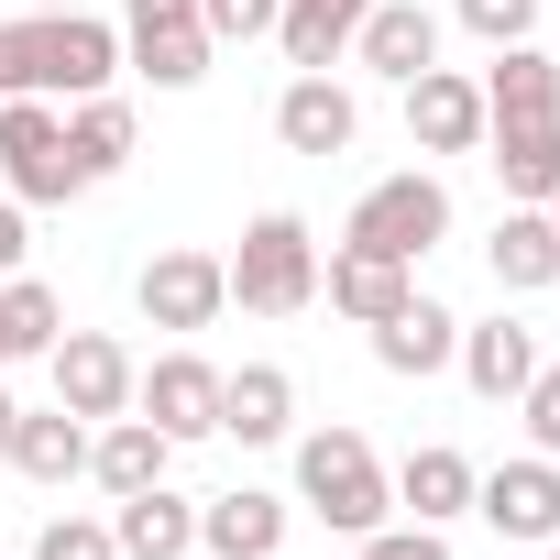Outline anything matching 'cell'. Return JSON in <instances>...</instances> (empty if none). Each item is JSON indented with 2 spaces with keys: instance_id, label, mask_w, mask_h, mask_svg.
Wrapping results in <instances>:
<instances>
[{
  "instance_id": "6da1fadb",
  "label": "cell",
  "mask_w": 560,
  "mask_h": 560,
  "mask_svg": "<svg viewBox=\"0 0 560 560\" xmlns=\"http://www.w3.org/2000/svg\"><path fill=\"white\" fill-rule=\"evenodd\" d=\"M121 67V23L100 12H23L0 23V100H89Z\"/></svg>"
},
{
  "instance_id": "7a4b0ae2",
  "label": "cell",
  "mask_w": 560,
  "mask_h": 560,
  "mask_svg": "<svg viewBox=\"0 0 560 560\" xmlns=\"http://www.w3.org/2000/svg\"><path fill=\"white\" fill-rule=\"evenodd\" d=\"M298 505H308L319 527L363 538V527H385V516H396V472L374 462V440H363V429H308V440H298Z\"/></svg>"
},
{
  "instance_id": "3957f363",
  "label": "cell",
  "mask_w": 560,
  "mask_h": 560,
  "mask_svg": "<svg viewBox=\"0 0 560 560\" xmlns=\"http://www.w3.org/2000/svg\"><path fill=\"white\" fill-rule=\"evenodd\" d=\"M220 264H231V308H253V319L319 308V231H308L298 209H264V220L242 231V253H220Z\"/></svg>"
},
{
  "instance_id": "277c9868",
  "label": "cell",
  "mask_w": 560,
  "mask_h": 560,
  "mask_svg": "<svg viewBox=\"0 0 560 560\" xmlns=\"http://www.w3.org/2000/svg\"><path fill=\"white\" fill-rule=\"evenodd\" d=\"M451 231V187L429 176V165H407V176H385V187H363L352 198V253H385V264H418L429 242Z\"/></svg>"
},
{
  "instance_id": "5b68a950",
  "label": "cell",
  "mask_w": 560,
  "mask_h": 560,
  "mask_svg": "<svg viewBox=\"0 0 560 560\" xmlns=\"http://www.w3.org/2000/svg\"><path fill=\"white\" fill-rule=\"evenodd\" d=\"M0 176L23 209H67L89 176L67 165V110L56 100H0Z\"/></svg>"
},
{
  "instance_id": "8992f818",
  "label": "cell",
  "mask_w": 560,
  "mask_h": 560,
  "mask_svg": "<svg viewBox=\"0 0 560 560\" xmlns=\"http://www.w3.org/2000/svg\"><path fill=\"white\" fill-rule=\"evenodd\" d=\"M209 23H198V0H121V67H143L154 89H198L209 78Z\"/></svg>"
},
{
  "instance_id": "52a82bcc",
  "label": "cell",
  "mask_w": 560,
  "mask_h": 560,
  "mask_svg": "<svg viewBox=\"0 0 560 560\" xmlns=\"http://www.w3.org/2000/svg\"><path fill=\"white\" fill-rule=\"evenodd\" d=\"M132 407L165 429V440H220V363L209 352H154L143 374H132Z\"/></svg>"
},
{
  "instance_id": "ba28073f",
  "label": "cell",
  "mask_w": 560,
  "mask_h": 560,
  "mask_svg": "<svg viewBox=\"0 0 560 560\" xmlns=\"http://www.w3.org/2000/svg\"><path fill=\"white\" fill-rule=\"evenodd\" d=\"M472 516H483L494 538H527V549H549V538H560V462H549V451H527V462H494V472H472Z\"/></svg>"
},
{
  "instance_id": "9c48e42d",
  "label": "cell",
  "mask_w": 560,
  "mask_h": 560,
  "mask_svg": "<svg viewBox=\"0 0 560 560\" xmlns=\"http://www.w3.org/2000/svg\"><path fill=\"white\" fill-rule=\"evenodd\" d=\"M132 308L187 341V330H209V319L231 308V264H220V253H154V264L132 275Z\"/></svg>"
},
{
  "instance_id": "30bf717a",
  "label": "cell",
  "mask_w": 560,
  "mask_h": 560,
  "mask_svg": "<svg viewBox=\"0 0 560 560\" xmlns=\"http://www.w3.org/2000/svg\"><path fill=\"white\" fill-rule=\"evenodd\" d=\"M483 78H462V67H418L407 78V143L418 154H483Z\"/></svg>"
},
{
  "instance_id": "8fae6325",
  "label": "cell",
  "mask_w": 560,
  "mask_h": 560,
  "mask_svg": "<svg viewBox=\"0 0 560 560\" xmlns=\"http://www.w3.org/2000/svg\"><path fill=\"white\" fill-rule=\"evenodd\" d=\"M45 363H56V407H67V418H89V429H100V418H121V407H132V374H143L110 330H67Z\"/></svg>"
},
{
  "instance_id": "7c38bea8",
  "label": "cell",
  "mask_w": 560,
  "mask_h": 560,
  "mask_svg": "<svg viewBox=\"0 0 560 560\" xmlns=\"http://www.w3.org/2000/svg\"><path fill=\"white\" fill-rule=\"evenodd\" d=\"M352 132H363V100L330 67H298L287 100H275V143H287V154H352Z\"/></svg>"
},
{
  "instance_id": "4fadbf2b",
  "label": "cell",
  "mask_w": 560,
  "mask_h": 560,
  "mask_svg": "<svg viewBox=\"0 0 560 560\" xmlns=\"http://www.w3.org/2000/svg\"><path fill=\"white\" fill-rule=\"evenodd\" d=\"M110 549H121V560H187V549H198V505H187L176 483L110 494Z\"/></svg>"
},
{
  "instance_id": "5bb4252c",
  "label": "cell",
  "mask_w": 560,
  "mask_h": 560,
  "mask_svg": "<svg viewBox=\"0 0 560 560\" xmlns=\"http://www.w3.org/2000/svg\"><path fill=\"white\" fill-rule=\"evenodd\" d=\"M352 56L374 67V78H418V67H440V12H429V0H374V12H363V34H352Z\"/></svg>"
},
{
  "instance_id": "9a60e30c",
  "label": "cell",
  "mask_w": 560,
  "mask_h": 560,
  "mask_svg": "<svg viewBox=\"0 0 560 560\" xmlns=\"http://www.w3.org/2000/svg\"><path fill=\"white\" fill-rule=\"evenodd\" d=\"M198 549L209 560H275V549H287V494H253V483L209 494L198 505Z\"/></svg>"
},
{
  "instance_id": "2e32d148",
  "label": "cell",
  "mask_w": 560,
  "mask_h": 560,
  "mask_svg": "<svg viewBox=\"0 0 560 560\" xmlns=\"http://www.w3.org/2000/svg\"><path fill=\"white\" fill-rule=\"evenodd\" d=\"M165 462H176V440H165L143 407H121V418L89 429V472H100V494H143V483H165Z\"/></svg>"
},
{
  "instance_id": "e0dca14e",
  "label": "cell",
  "mask_w": 560,
  "mask_h": 560,
  "mask_svg": "<svg viewBox=\"0 0 560 560\" xmlns=\"http://www.w3.org/2000/svg\"><path fill=\"white\" fill-rule=\"evenodd\" d=\"M319 298H330L341 319L374 330V319H396V308L418 298V264H385V253H352V242H341V253L319 264Z\"/></svg>"
},
{
  "instance_id": "ac0fdd59",
  "label": "cell",
  "mask_w": 560,
  "mask_h": 560,
  "mask_svg": "<svg viewBox=\"0 0 560 560\" xmlns=\"http://www.w3.org/2000/svg\"><path fill=\"white\" fill-rule=\"evenodd\" d=\"M0 462H12L23 483H56V494H67V483L89 472V418H67V407H23V418H12V451H0Z\"/></svg>"
},
{
  "instance_id": "d6986e66",
  "label": "cell",
  "mask_w": 560,
  "mask_h": 560,
  "mask_svg": "<svg viewBox=\"0 0 560 560\" xmlns=\"http://www.w3.org/2000/svg\"><path fill=\"white\" fill-rule=\"evenodd\" d=\"M451 363H462V385H472L483 407H505V396H527V374H538V341H527V330L494 308V319H472V330H462V352H451Z\"/></svg>"
},
{
  "instance_id": "ffe728a7",
  "label": "cell",
  "mask_w": 560,
  "mask_h": 560,
  "mask_svg": "<svg viewBox=\"0 0 560 560\" xmlns=\"http://www.w3.org/2000/svg\"><path fill=\"white\" fill-rule=\"evenodd\" d=\"M220 429L253 440V451L287 440V429H298V374H287V363H242V374H220Z\"/></svg>"
},
{
  "instance_id": "44dd1931",
  "label": "cell",
  "mask_w": 560,
  "mask_h": 560,
  "mask_svg": "<svg viewBox=\"0 0 560 560\" xmlns=\"http://www.w3.org/2000/svg\"><path fill=\"white\" fill-rule=\"evenodd\" d=\"M483 154L505 176V209H549V187H560V121H494Z\"/></svg>"
},
{
  "instance_id": "7402d4cb",
  "label": "cell",
  "mask_w": 560,
  "mask_h": 560,
  "mask_svg": "<svg viewBox=\"0 0 560 560\" xmlns=\"http://www.w3.org/2000/svg\"><path fill=\"white\" fill-rule=\"evenodd\" d=\"M451 352H462V319H451L440 298H407L396 319H374V363H385V374H440Z\"/></svg>"
},
{
  "instance_id": "603a6c76",
  "label": "cell",
  "mask_w": 560,
  "mask_h": 560,
  "mask_svg": "<svg viewBox=\"0 0 560 560\" xmlns=\"http://www.w3.org/2000/svg\"><path fill=\"white\" fill-rule=\"evenodd\" d=\"M396 505H407L418 527H451V516H472V462H462L451 440L407 451V462H396Z\"/></svg>"
},
{
  "instance_id": "cb8c5ba5",
  "label": "cell",
  "mask_w": 560,
  "mask_h": 560,
  "mask_svg": "<svg viewBox=\"0 0 560 560\" xmlns=\"http://www.w3.org/2000/svg\"><path fill=\"white\" fill-rule=\"evenodd\" d=\"M483 121H560V67L538 45H494L483 67Z\"/></svg>"
},
{
  "instance_id": "d4e9b609",
  "label": "cell",
  "mask_w": 560,
  "mask_h": 560,
  "mask_svg": "<svg viewBox=\"0 0 560 560\" xmlns=\"http://www.w3.org/2000/svg\"><path fill=\"white\" fill-rule=\"evenodd\" d=\"M483 253H494V287H505V298H538V287H560V231H549V209H505Z\"/></svg>"
},
{
  "instance_id": "484cf974",
  "label": "cell",
  "mask_w": 560,
  "mask_h": 560,
  "mask_svg": "<svg viewBox=\"0 0 560 560\" xmlns=\"http://www.w3.org/2000/svg\"><path fill=\"white\" fill-rule=\"evenodd\" d=\"M363 12L374 0H275V45H287V67H330V56H352Z\"/></svg>"
},
{
  "instance_id": "4316f807",
  "label": "cell",
  "mask_w": 560,
  "mask_h": 560,
  "mask_svg": "<svg viewBox=\"0 0 560 560\" xmlns=\"http://www.w3.org/2000/svg\"><path fill=\"white\" fill-rule=\"evenodd\" d=\"M67 165L100 187V176H121L132 165V100H110V89H89L78 110H67Z\"/></svg>"
},
{
  "instance_id": "83f0119b",
  "label": "cell",
  "mask_w": 560,
  "mask_h": 560,
  "mask_svg": "<svg viewBox=\"0 0 560 560\" xmlns=\"http://www.w3.org/2000/svg\"><path fill=\"white\" fill-rule=\"evenodd\" d=\"M56 341H67L56 287H45V275H0V363H34V352H56Z\"/></svg>"
},
{
  "instance_id": "f1b7e54d",
  "label": "cell",
  "mask_w": 560,
  "mask_h": 560,
  "mask_svg": "<svg viewBox=\"0 0 560 560\" xmlns=\"http://www.w3.org/2000/svg\"><path fill=\"white\" fill-rule=\"evenodd\" d=\"M34 560H121V549H110V516H56L34 538Z\"/></svg>"
},
{
  "instance_id": "f546056e",
  "label": "cell",
  "mask_w": 560,
  "mask_h": 560,
  "mask_svg": "<svg viewBox=\"0 0 560 560\" xmlns=\"http://www.w3.org/2000/svg\"><path fill=\"white\" fill-rule=\"evenodd\" d=\"M352 560H451V538L407 516V527H363V549H352Z\"/></svg>"
},
{
  "instance_id": "4dcf8cb0",
  "label": "cell",
  "mask_w": 560,
  "mask_h": 560,
  "mask_svg": "<svg viewBox=\"0 0 560 560\" xmlns=\"http://www.w3.org/2000/svg\"><path fill=\"white\" fill-rule=\"evenodd\" d=\"M451 12L483 34V45H527V23H538V0H451Z\"/></svg>"
},
{
  "instance_id": "1f68e13d",
  "label": "cell",
  "mask_w": 560,
  "mask_h": 560,
  "mask_svg": "<svg viewBox=\"0 0 560 560\" xmlns=\"http://www.w3.org/2000/svg\"><path fill=\"white\" fill-rule=\"evenodd\" d=\"M198 23H209V45H253V34H275V0H198Z\"/></svg>"
},
{
  "instance_id": "d6a6232c",
  "label": "cell",
  "mask_w": 560,
  "mask_h": 560,
  "mask_svg": "<svg viewBox=\"0 0 560 560\" xmlns=\"http://www.w3.org/2000/svg\"><path fill=\"white\" fill-rule=\"evenodd\" d=\"M516 407H527V440H538V451H549V462H560V363H538V374H527V396H516Z\"/></svg>"
},
{
  "instance_id": "836d02e7",
  "label": "cell",
  "mask_w": 560,
  "mask_h": 560,
  "mask_svg": "<svg viewBox=\"0 0 560 560\" xmlns=\"http://www.w3.org/2000/svg\"><path fill=\"white\" fill-rule=\"evenodd\" d=\"M0 275H23V198H0Z\"/></svg>"
},
{
  "instance_id": "e575fe53",
  "label": "cell",
  "mask_w": 560,
  "mask_h": 560,
  "mask_svg": "<svg viewBox=\"0 0 560 560\" xmlns=\"http://www.w3.org/2000/svg\"><path fill=\"white\" fill-rule=\"evenodd\" d=\"M12 418H23V407H12V385H0V451H12Z\"/></svg>"
},
{
  "instance_id": "d590c367",
  "label": "cell",
  "mask_w": 560,
  "mask_h": 560,
  "mask_svg": "<svg viewBox=\"0 0 560 560\" xmlns=\"http://www.w3.org/2000/svg\"><path fill=\"white\" fill-rule=\"evenodd\" d=\"M34 12H89V0H34Z\"/></svg>"
},
{
  "instance_id": "8d00e7d4",
  "label": "cell",
  "mask_w": 560,
  "mask_h": 560,
  "mask_svg": "<svg viewBox=\"0 0 560 560\" xmlns=\"http://www.w3.org/2000/svg\"><path fill=\"white\" fill-rule=\"evenodd\" d=\"M549 231H560V187H549Z\"/></svg>"
},
{
  "instance_id": "74e56055",
  "label": "cell",
  "mask_w": 560,
  "mask_h": 560,
  "mask_svg": "<svg viewBox=\"0 0 560 560\" xmlns=\"http://www.w3.org/2000/svg\"><path fill=\"white\" fill-rule=\"evenodd\" d=\"M538 560H560V538H549V549H538Z\"/></svg>"
},
{
  "instance_id": "f35d334b",
  "label": "cell",
  "mask_w": 560,
  "mask_h": 560,
  "mask_svg": "<svg viewBox=\"0 0 560 560\" xmlns=\"http://www.w3.org/2000/svg\"><path fill=\"white\" fill-rule=\"evenodd\" d=\"M0 374H12V363H0Z\"/></svg>"
}]
</instances>
